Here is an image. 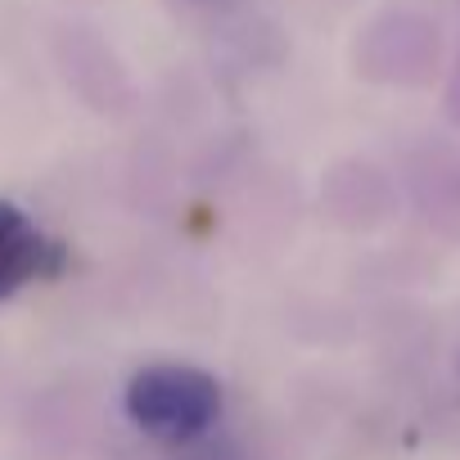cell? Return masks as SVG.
<instances>
[{
  "label": "cell",
  "instance_id": "obj_1",
  "mask_svg": "<svg viewBox=\"0 0 460 460\" xmlns=\"http://www.w3.org/2000/svg\"><path fill=\"white\" fill-rule=\"evenodd\" d=\"M127 415L167 442H190L221 415V384L199 366H149L127 384Z\"/></svg>",
  "mask_w": 460,
  "mask_h": 460
},
{
  "label": "cell",
  "instance_id": "obj_2",
  "mask_svg": "<svg viewBox=\"0 0 460 460\" xmlns=\"http://www.w3.org/2000/svg\"><path fill=\"white\" fill-rule=\"evenodd\" d=\"M64 271H68V249L50 240L19 203L0 199V298L37 280H55Z\"/></svg>",
  "mask_w": 460,
  "mask_h": 460
}]
</instances>
